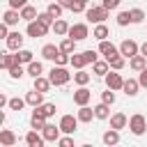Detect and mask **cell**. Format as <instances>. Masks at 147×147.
<instances>
[{
    "mask_svg": "<svg viewBox=\"0 0 147 147\" xmlns=\"http://www.w3.org/2000/svg\"><path fill=\"white\" fill-rule=\"evenodd\" d=\"M28 74H30L32 78L41 76V74H44V64H41V62H37V60H32V62L28 64Z\"/></svg>",
    "mask_w": 147,
    "mask_h": 147,
    "instance_id": "836d02e7",
    "label": "cell"
},
{
    "mask_svg": "<svg viewBox=\"0 0 147 147\" xmlns=\"http://www.w3.org/2000/svg\"><path fill=\"white\" fill-rule=\"evenodd\" d=\"M119 53L124 55V57H133V55H138L140 53V46H138V41H133V39H124L122 44H119Z\"/></svg>",
    "mask_w": 147,
    "mask_h": 147,
    "instance_id": "8992f818",
    "label": "cell"
},
{
    "mask_svg": "<svg viewBox=\"0 0 147 147\" xmlns=\"http://www.w3.org/2000/svg\"><path fill=\"white\" fill-rule=\"evenodd\" d=\"M90 78H92V76H90L85 69H76V74H74V83H76V85H87Z\"/></svg>",
    "mask_w": 147,
    "mask_h": 147,
    "instance_id": "1f68e13d",
    "label": "cell"
},
{
    "mask_svg": "<svg viewBox=\"0 0 147 147\" xmlns=\"http://www.w3.org/2000/svg\"><path fill=\"white\" fill-rule=\"evenodd\" d=\"M14 64H21V62H18V57H16V55H11V53H2V57H0V67L9 71Z\"/></svg>",
    "mask_w": 147,
    "mask_h": 147,
    "instance_id": "603a6c76",
    "label": "cell"
},
{
    "mask_svg": "<svg viewBox=\"0 0 147 147\" xmlns=\"http://www.w3.org/2000/svg\"><path fill=\"white\" fill-rule=\"evenodd\" d=\"M140 53L147 57V41H142V44H140Z\"/></svg>",
    "mask_w": 147,
    "mask_h": 147,
    "instance_id": "f5cc1de1",
    "label": "cell"
},
{
    "mask_svg": "<svg viewBox=\"0 0 147 147\" xmlns=\"http://www.w3.org/2000/svg\"><path fill=\"white\" fill-rule=\"evenodd\" d=\"M37 21H39V23H44L46 28H53V23H55V18H53L48 11H41V14L37 16Z\"/></svg>",
    "mask_w": 147,
    "mask_h": 147,
    "instance_id": "74e56055",
    "label": "cell"
},
{
    "mask_svg": "<svg viewBox=\"0 0 147 147\" xmlns=\"http://www.w3.org/2000/svg\"><path fill=\"white\" fill-rule=\"evenodd\" d=\"M57 145H60V147H74V138H69V133H67L64 138L60 136V140H57Z\"/></svg>",
    "mask_w": 147,
    "mask_h": 147,
    "instance_id": "f6af8a7d",
    "label": "cell"
},
{
    "mask_svg": "<svg viewBox=\"0 0 147 147\" xmlns=\"http://www.w3.org/2000/svg\"><path fill=\"white\" fill-rule=\"evenodd\" d=\"M124 62H126V57H124L122 53L108 60V64H110V69H115V71H119V69H124Z\"/></svg>",
    "mask_w": 147,
    "mask_h": 147,
    "instance_id": "d590c367",
    "label": "cell"
},
{
    "mask_svg": "<svg viewBox=\"0 0 147 147\" xmlns=\"http://www.w3.org/2000/svg\"><path fill=\"white\" fill-rule=\"evenodd\" d=\"M138 80H140V87H147V67L140 71V76H138Z\"/></svg>",
    "mask_w": 147,
    "mask_h": 147,
    "instance_id": "681fc988",
    "label": "cell"
},
{
    "mask_svg": "<svg viewBox=\"0 0 147 147\" xmlns=\"http://www.w3.org/2000/svg\"><path fill=\"white\" fill-rule=\"evenodd\" d=\"M25 101H28V106H32V108H37V106H41L44 103V92H39V90H30L28 94H25Z\"/></svg>",
    "mask_w": 147,
    "mask_h": 147,
    "instance_id": "9a60e30c",
    "label": "cell"
},
{
    "mask_svg": "<svg viewBox=\"0 0 147 147\" xmlns=\"http://www.w3.org/2000/svg\"><path fill=\"white\" fill-rule=\"evenodd\" d=\"M124 94L126 96H136L138 94V90H140V80L138 78H129V80H124Z\"/></svg>",
    "mask_w": 147,
    "mask_h": 147,
    "instance_id": "ac0fdd59",
    "label": "cell"
},
{
    "mask_svg": "<svg viewBox=\"0 0 147 147\" xmlns=\"http://www.w3.org/2000/svg\"><path fill=\"white\" fill-rule=\"evenodd\" d=\"M57 55H60V46H55V44H46V46L41 48V57H44V60H53V62H55Z\"/></svg>",
    "mask_w": 147,
    "mask_h": 147,
    "instance_id": "ffe728a7",
    "label": "cell"
},
{
    "mask_svg": "<svg viewBox=\"0 0 147 147\" xmlns=\"http://www.w3.org/2000/svg\"><path fill=\"white\" fill-rule=\"evenodd\" d=\"M69 23L64 21V18H55V23H53V32L57 34V37H67L69 34Z\"/></svg>",
    "mask_w": 147,
    "mask_h": 147,
    "instance_id": "d6986e66",
    "label": "cell"
},
{
    "mask_svg": "<svg viewBox=\"0 0 147 147\" xmlns=\"http://www.w3.org/2000/svg\"><path fill=\"white\" fill-rule=\"evenodd\" d=\"M37 16H39V14H37V9H34L32 5H25V7L21 9V18H23V21H28V23H30V21H34Z\"/></svg>",
    "mask_w": 147,
    "mask_h": 147,
    "instance_id": "f546056e",
    "label": "cell"
},
{
    "mask_svg": "<svg viewBox=\"0 0 147 147\" xmlns=\"http://www.w3.org/2000/svg\"><path fill=\"white\" fill-rule=\"evenodd\" d=\"M37 108H39L46 117H53V115H55V110H57V108H55V103H41V106H37Z\"/></svg>",
    "mask_w": 147,
    "mask_h": 147,
    "instance_id": "7bdbcfd3",
    "label": "cell"
},
{
    "mask_svg": "<svg viewBox=\"0 0 147 147\" xmlns=\"http://www.w3.org/2000/svg\"><path fill=\"white\" fill-rule=\"evenodd\" d=\"M94 115H96V119H108L110 117V106L101 101L99 106H94Z\"/></svg>",
    "mask_w": 147,
    "mask_h": 147,
    "instance_id": "f1b7e54d",
    "label": "cell"
},
{
    "mask_svg": "<svg viewBox=\"0 0 147 147\" xmlns=\"http://www.w3.org/2000/svg\"><path fill=\"white\" fill-rule=\"evenodd\" d=\"M16 57H18V62L21 64H30L34 57H32V51H28V48H21V51H16Z\"/></svg>",
    "mask_w": 147,
    "mask_h": 147,
    "instance_id": "e575fe53",
    "label": "cell"
},
{
    "mask_svg": "<svg viewBox=\"0 0 147 147\" xmlns=\"http://www.w3.org/2000/svg\"><path fill=\"white\" fill-rule=\"evenodd\" d=\"M108 11H110V9H106L103 5H99V7H90V9H85V16H87L90 23H103V21L108 18Z\"/></svg>",
    "mask_w": 147,
    "mask_h": 147,
    "instance_id": "3957f363",
    "label": "cell"
},
{
    "mask_svg": "<svg viewBox=\"0 0 147 147\" xmlns=\"http://www.w3.org/2000/svg\"><path fill=\"white\" fill-rule=\"evenodd\" d=\"M51 85H53L51 78H44V76H37V78H34V90H39V92H44V94L51 90Z\"/></svg>",
    "mask_w": 147,
    "mask_h": 147,
    "instance_id": "83f0119b",
    "label": "cell"
},
{
    "mask_svg": "<svg viewBox=\"0 0 147 147\" xmlns=\"http://www.w3.org/2000/svg\"><path fill=\"white\" fill-rule=\"evenodd\" d=\"M101 101H103V103H108V106H113V103H115V90L106 87V92L101 94Z\"/></svg>",
    "mask_w": 147,
    "mask_h": 147,
    "instance_id": "b9f144b4",
    "label": "cell"
},
{
    "mask_svg": "<svg viewBox=\"0 0 147 147\" xmlns=\"http://www.w3.org/2000/svg\"><path fill=\"white\" fill-rule=\"evenodd\" d=\"M129 67H131L133 71H142V69L147 67V57H145L142 53H138V55H133V57H131V62H129Z\"/></svg>",
    "mask_w": 147,
    "mask_h": 147,
    "instance_id": "7402d4cb",
    "label": "cell"
},
{
    "mask_svg": "<svg viewBox=\"0 0 147 147\" xmlns=\"http://www.w3.org/2000/svg\"><path fill=\"white\" fill-rule=\"evenodd\" d=\"M78 117H74V115H62L60 117V129H62V133H74L76 131V126H78Z\"/></svg>",
    "mask_w": 147,
    "mask_h": 147,
    "instance_id": "30bf717a",
    "label": "cell"
},
{
    "mask_svg": "<svg viewBox=\"0 0 147 147\" xmlns=\"http://www.w3.org/2000/svg\"><path fill=\"white\" fill-rule=\"evenodd\" d=\"M18 21H21V11L18 9H7L5 14H2V23H7V25H18Z\"/></svg>",
    "mask_w": 147,
    "mask_h": 147,
    "instance_id": "e0dca14e",
    "label": "cell"
},
{
    "mask_svg": "<svg viewBox=\"0 0 147 147\" xmlns=\"http://www.w3.org/2000/svg\"><path fill=\"white\" fill-rule=\"evenodd\" d=\"M129 129H131L133 136H142V133L147 131V119H145V115H142V113L131 115V117H129Z\"/></svg>",
    "mask_w": 147,
    "mask_h": 147,
    "instance_id": "7a4b0ae2",
    "label": "cell"
},
{
    "mask_svg": "<svg viewBox=\"0 0 147 147\" xmlns=\"http://www.w3.org/2000/svg\"><path fill=\"white\" fill-rule=\"evenodd\" d=\"M129 126V117L124 115V113H115V115H110V129H126Z\"/></svg>",
    "mask_w": 147,
    "mask_h": 147,
    "instance_id": "2e32d148",
    "label": "cell"
},
{
    "mask_svg": "<svg viewBox=\"0 0 147 147\" xmlns=\"http://www.w3.org/2000/svg\"><path fill=\"white\" fill-rule=\"evenodd\" d=\"M5 44H7V48H9V51H14V53H16V51H21V48H23V34H21V32H9V37L5 39Z\"/></svg>",
    "mask_w": 147,
    "mask_h": 147,
    "instance_id": "7c38bea8",
    "label": "cell"
},
{
    "mask_svg": "<svg viewBox=\"0 0 147 147\" xmlns=\"http://www.w3.org/2000/svg\"><path fill=\"white\" fill-rule=\"evenodd\" d=\"M25 71H28V69H23V64H14V67L9 69V76H11V78H23Z\"/></svg>",
    "mask_w": 147,
    "mask_h": 147,
    "instance_id": "ee69618b",
    "label": "cell"
},
{
    "mask_svg": "<svg viewBox=\"0 0 147 147\" xmlns=\"http://www.w3.org/2000/svg\"><path fill=\"white\" fill-rule=\"evenodd\" d=\"M85 55H87V62H90V64H94V62L99 60V55H96V51H85Z\"/></svg>",
    "mask_w": 147,
    "mask_h": 147,
    "instance_id": "c3c4849f",
    "label": "cell"
},
{
    "mask_svg": "<svg viewBox=\"0 0 147 147\" xmlns=\"http://www.w3.org/2000/svg\"><path fill=\"white\" fill-rule=\"evenodd\" d=\"M46 122H48V117H46L39 108H34V110H32V117H30V126L37 129V131H41V129L46 126Z\"/></svg>",
    "mask_w": 147,
    "mask_h": 147,
    "instance_id": "4fadbf2b",
    "label": "cell"
},
{
    "mask_svg": "<svg viewBox=\"0 0 147 147\" xmlns=\"http://www.w3.org/2000/svg\"><path fill=\"white\" fill-rule=\"evenodd\" d=\"M44 142H46V138H44V136H39V133H37V129H32V131H28V133H25V145H28V147H41Z\"/></svg>",
    "mask_w": 147,
    "mask_h": 147,
    "instance_id": "5bb4252c",
    "label": "cell"
},
{
    "mask_svg": "<svg viewBox=\"0 0 147 147\" xmlns=\"http://www.w3.org/2000/svg\"><path fill=\"white\" fill-rule=\"evenodd\" d=\"M115 21H117V25H119V28H124V25H129V23H131V11H119Z\"/></svg>",
    "mask_w": 147,
    "mask_h": 147,
    "instance_id": "f35d334b",
    "label": "cell"
},
{
    "mask_svg": "<svg viewBox=\"0 0 147 147\" xmlns=\"http://www.w3.org/2000/svg\"><path fill=\"white\" fill-rule=\"evenodd\" d=\"M92 37L99 39V41H103V39L108 37V25H106V23H96V28L92 30Z\"/></svg>",
    "mask_w": 147,
    "mask_h": 147,
    "instance_id": "4dcf8cb0",
    "label": "cell"
},
{
    "mask_svg": "<svg viewBox=\"0 0 147 147\" xmlns=\"http://www.w3.org/2000/svg\"><path fill=\"white\" fill-rule=\"evenodd\" d=\"M103 78H106V87H110V90H115V92L124 87V78H122V74H117L115 69H113V71H108Z\"/></svg>",
    "mask_w": 147,
    "mask_h": 147,
    "instance_id": "52a82bcc",
    "label": "cell"
},
{
    "mask_svg": "<svg viewBox=\"0 0 147 147\" xmlns=\"http://www.w3.org/2000/svg\"><path fill=\"white\" fill-rule=\"evenodd\" d=\"M90 99H92V92H90L85 85H80V87L74 92V103H76V106H87Z\"/></svg>",
    "mask_w": 147,
    "mask_h": 147,
    "instance_id": "8fae6325",
    "label": "cell"
},
{
    "mask_svg": "<svg viewBox=\"0 0 147 147\" xmlns=\"http://www.w3.org/2000/svg\"><path fill=\"white\" fill-rule=\"evenodd\" d=\"M62 9H64V7H62L60 2H51V5L46 7V11H48L53 18H60V16H62Z\"/></svg>",
    "mask_w": 147,
    "mask_h": 147,
    "instance_id": "8d00e7d4",
    "label": "cell"
},
{
    "mask_svg": "<svg viewBox=\"0 0 147 147\" xmlns=\"http://www.w3.org/2000/svg\"><path fill=\"white\" fill-rule=\"evenodd\" d=\"M85 64H90L85 51H83V53H71V67H74V69H83Z\"/></svg>",
    "mask_w": 147,
    "mask_h": 147,
    "instance_id": "cb8c5ba5",
    "label": "cell"
},
{
    "mask_svg": "<svg viewBox=\"0 0 147 147\" xmlns=\"http://www.w3.org/2000/svg\"><path fill=\"white\" fill-rule=\"evenodd\" d=\"M99 53L106 57V60H110V57H115V55H119V48L113 44V41H108V39H103V41H99Z\"/></svg>",
    "mask_w": 147,
    "mask_h": 147,
    "instance_id": "9c48e42d",
    "label": "cell"
},
{
    "mask_svg": "<svg viewBox=\"0 0 147 147\" xmlns=\"http://www.w3.org/2000/svg\"><path fill=\"white\" fill-rule=\"evenodd\" d=\"M103 142H106V145H117V142H119V131H117V129H108V131L103 133Z\"/></svg>",
    "mask_w": 147,
    "mask_h": 147,
    "instance_id": "d6a6232c",
    "label": "cell"
},
{
    "mask_svg": "<svg viewBox=\"0 0 147 147\" xmlns=\"http://www.w3.org/2000/svg\"><path fill=\"white\" fill-rule=\"evenodd\" d=\"M119 2H122V0H103L101 5H103L106 9H117V7H119Z\"/></svg>",
    "mask_w": 147,
    "mask_h": 147,
    "instance_id": "7dc6e473",
    "label": "cell"
},
{
    "mask_svg": "<svg viewBox=\"0 0 147 147\" xmlns=\"http://www.w3.org/2000/svg\"><path fill=\"white\" fill-rule=\"evenodd\" d=\"M142 21H145V11H142L140 7L131 9V23H142Z\"/></svg>",
    "mask_w": 147,
    "mask_h": 147,
    "instance_id": "60d3db41",
    "label": "cell"
},
{
    "mask_svg": "<svg viewBox=\"0 0 147 147\" xmlns=\"http://www.w3.org/2000/svg\"><path fill=\"white\" fill-rule=\"evenodd\" d=\"M57 2H60L64 9H71V5H74V0H57Z\"/></svg>",
    "mask_w": 147,
    "mask_h": 147,
    "instance_id": "816d5d0a",
    "label": "cell"
},
{
    "mask_svg": "<svg viewBox=\"0 0 147 147\" xmlns=\"http://www.w3.org/2000/svg\"><path fill=\"white\" fill-rule=\"evenodd\" d=\"M25 5H28V0H9V7H11V9H18V11H21Z\"/></svg>",
    "mask_w": 147,
    "mask_h": 147,
    "instance_id": "bcb514c9",
    "label": "cell"
},
{
    "mask_svg": "<svg viewBox=\"0 0 147 147\" xmlns=\"http://www.w3.org/2000/svg\"><path fill=\"white\" fill-rule=\"evenodd\" d=\"M0 145H2V147H14V145H16V136H14V131L2 129V131H0Z\"/></svg>",
    "mask_w": 147,
    "mask_h": 147,
    "instance_id": "44dd1931",
    "label": "cell"
},
{
    "mask_svg": "<svg viewBox=\"0 0 147 147\" xmlns=\"http://www.w3.org/2000/svg\"><path fill=\"white\" fill-rule=\"evenodd\" d=\"M60 133H62V129H60V124L55 126V124H51V122H46V126L41 129V136L46 138V142H57V140H60Z\"/></svg>",
    "mask_w": 147,
    "mask_h": 147,
    "instance_id": "ba28073f",
    "label": "cell"
},
{
    "mask_svg": "<svg viewBox=\"0 0 147 147\" xmlns=\"http://www.w3.org/2000/svg\"><path fill=\"white\" fill-rule=\"evenodd\" d=\"M67 37H71V39H76V41H83V39L90 37V28H87L85 23H74V25L69 28V34H67Z\"/></svg>",
    "mask_w": 147,
    "mask_h": 147,
    "instance_id": "5b68a950",
    "label": "cell"
},
{
    "mask_svg": "<svg viewBox=\"0 0 147 147\" xmlns=\"http://www.w3.org/2000/svg\"><path fill=\"white\" fill-rule=\"evenodd\" d=\"M92 71H94L96 76H106V74L110 71V64H108V60H96V62L92 64Z\"/></svg>",
    "mask_w": 147,
    "mask_h": 147,
    "instance_id": "d4e9b609",
    "label": "cell"
},
{
    "mask_svg": "<svg viewBox=\"0 0 147 147\" xmlns=\"http://www.w3.org/2000/svg\"><path fill=\"white\" fill-rule=\"evenodd\" d=\"M25 103H28L25 99L14 96V99H9V110H23V106H25Z\"/></svg>",
    "mask_w": 147,
    "mask_h": 147,
    "instance_id": "ab89813d",
    "label": "cell"
},
{
    "mask_svg": "<svg viewBox=\"0 0 147 147\" xmlns=\"http://www.w3.org/2000/svg\"><path fill=\"white\" fill-rule=\"evenodd\" d=\"M60 51L62 53H76V39H71V37H64L62 41H60Z\"/></svg>",
    "mask_w": 147,
    "mask_h": 147,
    "instance_id": "4316f807",
    "label": "cell"
},
{
    "mask_svg": "<svg viewBox=\"0 0 147 147\" xmlns=\"http://www.w3.org/2000/svg\"><path fill=\"white\" fill-rule=\"evenodd\" d=\"M76 117H78L80 122H92V117H96V115H94V108H90V106H80V110L76 113Z\"/></svg>",
    "mask_w": 147,
    "mask_h": 147,
    "instance_id": "484cf974",
    "label": "cell"
},
{
    "mask_svg": "<svg viewBox=\"0 0 147 147\" xmlns=\"http://www.w3.org/2000/svg\"><path fill=\"white\" fill-rule=\"evenodd\" d=\"M0 37H2V39H7V37H9V25H7V23H2V25H0Z\"/></svg>",
    "mask_w": 147,
    "mask_h": 147,
    "instance_id": "f907efd6",
    "label": "cell"
},
{
    "mask_svg": "<svg viewBox=\"0 0 147 147\" xmlns=\"http://www.w3.org/2000/svg\"><path fill=\"white\" fill-rule=\"evenodd\" d=\"M48 78H51V83H53L55 87H60V85H67V83L71 80V74L67 71V67H62V64H55V67L48 71Z\"/></svg>",
    "mask_w": 147,
    "mask_h": 147,
    "instance_id": "6da1fadb",
    "label": "cell"
},
{
    "mask_svg": "<svg viewBox=\"0 0 147 147\" xmlns=\"http://www.w3.org/2000/svg\"><path fill=\"white\" fill-rule=\"evenodd\" d=\"M48 30H51V28H46V25H44V23H39L37 18H34V21H30V23H28V28H25L28 37H32V39H39V37H44Z\"/></svg>",
    "mask_w": 147,
    "mask_h": 147,
    "instance_id": "277c9868",
    "label": "cell"
},
{
    "mask_svg": "<svg viewBox=\"0 0 147 147\" xmlns=\"http://www.w3.org/2000/svg\"><path fill=\"white\" fill-rule=\"evenodd\" d=\"M74 2H78V5H83V7L87 5V0H74Z\"/></svg>",
    "mask_w": 147,
    "mask_h": 147,
    "instance_id": "db71d44e",
    "label": "cell"
}]
</instances>
